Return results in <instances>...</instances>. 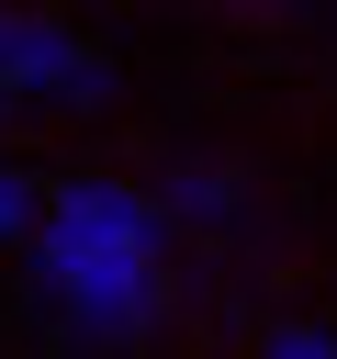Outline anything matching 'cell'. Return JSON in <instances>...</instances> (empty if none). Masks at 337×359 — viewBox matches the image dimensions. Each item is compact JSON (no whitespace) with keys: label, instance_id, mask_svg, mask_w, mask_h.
<instances>
[{"label":"cell","instance_id":"cell-1","mask_svg":"<svg viewBox=\"0 0 337 359\" xmlns=\"http://www.w3.org/2000/svg\"><path fill=\"white\" fill-rule=\"evenodd\" d=\"M22 247H34V280L56 292V314L101 348H124L168 314V236H157L146 191H124V180H67L56 202H34Z\"/></svg>","mask_w":337,"mask_h":359},{"label":"cell","instance_id":"cell-2","mask_svg":"<svg viewBox=\"0 0 337 359\" xmlns=\"http://www.w3.org/2000/svg\"><path fill=\"white\" fill-rule=\"evenodd\" d=\"M112 79H101V56L67 34V22H45V11H11L0 0V101H101Z\"/></svg>","mask_w":337,"mask_h":359},{"label":"cell","instance_id":"cell-3","mask_svg":"<svg viewBox=\"0 0 337 359\" xmlns=\"http://www.w3.org/2000/svg\"><path fill=\"white\" fill-rule=\"evenodd\" d=\"M146 213H157V236H168V224L236 236V224H247V180H236V168H168V191H146Z\"/></svg>","mask_w":337,"mask_h":359},{"label":"cell","instance_id":"cell-4","mask_svg":"<svg viewBox=\"0 0 337 359\" xmlns=\"http://www.w3.org/2000/svg\"><path fill=\"white\" fill-rule=\"evenodd\" d=\"M22 236H34V180L0 157V247H22Z\"/></svg>","mask_w":337,"mask_h":359},{"label":"cell","instance_id":"cell-5","mask_svg":"<svg viewBox=\"0 0 337 359\" xmlns=\"http://www.w3.org/2000/svg\"><path fill=\"white\" fill-rule=\"evenodd\" d=\"M258 359H337V337H326V325H270Z\"/></svg>","mask_w":337,"mask_h":359},{"label":"cell","instance_id":"cell-6","mask_svg":"<svg viewBox=\"0 0 337 359\" xmlns=\"http://www.w3.org/2000/svg\"><path fill=\"white\" fill-rule=\"evenodd\" d=\"M0 123H11V101H0Z\"/></svg>","mask_w":337,"mask_h":359}]
</instances>
